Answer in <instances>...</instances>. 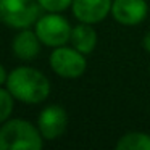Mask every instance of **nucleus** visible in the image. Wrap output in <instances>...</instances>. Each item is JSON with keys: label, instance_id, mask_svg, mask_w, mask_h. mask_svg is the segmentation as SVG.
<instances>
[{"label": "nucleus", "instance_id": "f257e3e1", "mask_svg": "<svg viewBox=\"0 0 150 150\" xmlns=\"http://www.w3.org/2000/svg\"><path fill=\"white\" fill-rule=\"evenodd\" d=\"M7 89L15 100L36 105L44 102L50 94V82L44 73L31 66H18L7 78Z\"/></svg>", "mask_w": 150, "mask_h": 150}, {"label": "nucleus", "instance_id": "f03ea898", "mask_svg": "<svg viewBox=\"0 0 150 150\" xmlns=\"http://www.w3.org/2000/svg\"><path fill=\"white\" fill-rule=\"evenodd\" d=\"M42 145L39 127L26 120H7L0 127V150H39Z\"/></svg>", "mask_w": 150, "mask_h": 150}, {"label": "nucleus", "instance_id": "7ed1b4c3", "mask_svg": "<svg viewBox=\"0 0 150 150\" xmlns=\"http://www.w3.org/2000/svg\"><path fill=\"white\" fill-rule=\"evenodd\" d=\"M39 0H0V21L13 29H26L40 18Z\"/></svg>", "mask_w": 150, "mask_h": 150}, {"label": "nucleus", "instance_id": "20e7f679", "mask_svg": "<svg viewBox=\"0 0 150 150\" xmlns=\"http://www.w3.org/2000/svg\"><path fill=\"white\" fill-rule=\"evenodd\" d=\"M73 28L66 21L65 16L60 13H50L40 16L36 21V33L39 36L40 42L49 47H62L66 45L71 39Z\"/></svg>", "mask_w": 150, "mask_h": 150}, {"label": "nucleus", "instance_id": "39448f33", "mask_svg": "<svg viewBox=\"0 0 150 150\" xmlns=\"http://www.w3.org/2000/svg\"><path fill=\"white\" fill-rule=\"evenodd\" d=\"M50 68L53 73L66 79H74L84 74L87 62L84 53L76 50L74 47H55L50 55Z\"/></svg>", "mask_w": 150, "mask_h": 150}, {"label": "nucleus", "instance_id": "423d86ee", "mask_svg": "<svg viewBox=\"0 0 150 150\" xmlns=\"http://www.w3.org/2000/svg\"><path fill=\"white\" fill-rule=\"evenodd\" d=\"M68 126V115L65 108L60 105H49L39 115L37 127L45 140H55L66 131Z\"/></svg>", "mask_w": 150, "mask_h": 150}, {"label": "nucleus", "instance_id": "0eeeda50", "mask_svg": "<svg viewBox=\"0 0 150 150\" xmlns=\"http://www.w3.org/2000/svg\"><path fill=\"white\" fill-rule=\"evenodd\" d=\"M149 13L145 0H113L111 15L120 24L136 26L145 20Z\"/></svg>", "mask_w": 150, "mask_h": 150}, {"label": "nucleus", "instance_id": "6e6552de", "mask_svg": "<svg viewBox=\"0 0 150 150\" xmlns=\"http://www.w3.org/2000/svg\"><path fill=\"white\" fill-rule=\"evenodd\" d=\"M113 0H73V13L81 23L97 24L111 13Z\"/></svg>", "mask_w": 150, "mask_h": 150}, {"label": "nucleus", "instance_id": "1a4fd4ad", "mask_svg": "<svg viewBox=\"0 0 150 150\" xmlns=\"http://www.w3.org/2000/svg\"><path fill=\"white\" fill-rule=\"evenodd\" d=\"M40 44L42 42H40L36 31H31L29 28H26V29H21V33L15 36L11 49H13L15 57H18L23 62H29L39 55Z\"/></svg>", "mask_w": 150, "mask_h": 150}, {"label": "nucleus", "instance_id": "9d476101", "mask_svg": "<svg viewBox=\"0 0 150 150\" xmlns=\"http://www.w3.org/2000/svg\"><path fill=\"white\" fill-rule=\"evenodd\" d=\"M71 45L81 53L87 55L92 53L97 45V33L94 31L92 24L89 23H79L78 26L73 28L71 31V39H69Z\"/></svg>", "mask_w": 150, "mask_h": 150}, {"label": "nucleus", "instance_id": "9b49d317", "mask_svg": "<svg viewBox=\"0 0 150 150\" xmlns=\"http://www.w3.org/2000/svg\"><path fill=\"white\" fill-rule=\"evenodd\" d=\"M118 150H150V136L144 132H127L116 142Z\"/></svg>", "mask_w": 150, "mask_h": 150}, {"label": "nucleus", "instance_id": "f8f14e48", "mask_svg": "<svg viewBox=\"0 0 150 150\" xmlns=\"http://www.w3.org/2000/svg\"><path fill=\"white\" fill-rule=\"evenodd\" d=\"M15 105V97L11 95V92L8 89L0 87V124L10 118L11 111H13Z\"/></svg>", "mask_w": 150, "mask_h": 150}, {"label": "nucleus", "instance_id": "ddd939ff", "mask_svg": "<svg viewBox=\"0 0 150 150\" xmlns=\"http://www.w3.org/2000/svg\"><path fill=\"white\" fill-rule=\"evenodd\" d=\"M40 7L50 13H62L73 5V0H39Z\"/></svg>", "mask_w": 150, "mask_h": 150}, {"label": "nucleus", "instance_id": "4468645a", "mask_svg": "<svg viewBox=\"0 0 150 150\" xmlns=\"http://www.w3.org/2000/svg\"><path fill=\"white\" fill-rule=\"evenodd\" d=\"M7 78H8V73L5 71V68L0 65V87L4 84H7Z\"/></svg>", "mask_w": 150, "mask_h": 150}, {"label": "nucleus", "instance_id": "2eb2a0df", "mask_svg": "<svg viewBox=\"0 0 150 150\" xmlns=\"http://www.w3.org/2000/svg\"><path fill=\"white\" fill-rule=\"evenodd\" d=\"M144 49H145L147 52H150V33L144 37Z\"/></svg>", "mask_w": 150, "mask_h": 150}, {"label": "nucleus", "instance_id": "dca6fc26", "mask_svg": "<svg viewBox=\"0 0 150 150\" xmlns=\"http://www.w3.org/2000/svg\"><path fill=\"white\" fill-rule=\"evenodd\" d=\"M149 71H150V69H149Z\"/></svg>", "mask_w": 150, "mask_h": 150}]
</instances>
